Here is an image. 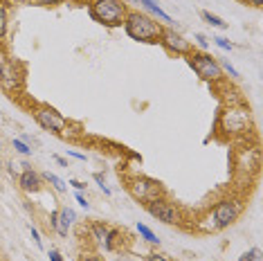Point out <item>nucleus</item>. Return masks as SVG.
<instances>
[{"instance_id": "nucleus-1", "label": "nucleus", "mask_w": 263, "mask_h": 261, "mask_svg": "<svg viewBox=\"0 0 263 261\" xmlns=\"http://www.w3.org/2000/svg\"><path fill=\"white\" fill-rule=\"evenodd\" d=\"M122 27L137 43H158L160 34H162V29H164L155 18L142 14V11H128Z\"/></svg>"}, {"instance_id": "nucleus-2", "label": "nucleus", "mask_w": 263, "mask_h": 261, "mask_svg": "<svg viewBox=\"0 0 263 261\" xmlns=\"http://www.w3.org/2000/svg\"><path fill=\"white\" fill-rule=\"evenodd\" d=\"M88 14L95 23H99L104 27H122L128 9L122 0H90Z\"/></svg>"}, {"instance_id": "nucleus-3", "label": "nucleus", "mask_w": 263, "mask_h": 261, "mask_svg": "<svg viewBox=\"0 0 263 261\" xmlns=\"http://www.w3.org/2000/svg\"><path fill=\"white\" fill-rule=\"evenodd\" d=\"M218 130L230 138L234 135H245L252 128V115H250V108L245 104L241 106H225L218 115Z\"/></svg>"}, {"instance_id": "nucleus-4", "label": "nucleus", "mask_w": 263, "mask_h": 261, "mask_svg": "<svg viewBox=\"0 0 263 261\" xmlns=\"http://www.w3.org/2000/svg\"><path fill=\"white\" fill-rule=\"evenodd\" d=\"M187 61L202 81H207V84H223L225 72H223V68H220L218 59H214L212 54H207V52L191 50L187 54Z\"/></svg>"}, {"instance_id": "nucleus-5", "label": "nucleus", "mask_w": 263, "mask_h": 261, "mask_svg": "<svg viewBox=\"0 0 263 261\" xmlns=\"http://www.w3.org/2000/svg\"><path fill=\"white\" fill-rule=\"evenodd\" d=\"M126 187H128L130 196H133L135 200H140V203H144V205H148L151 200H158V198H162V196H164L162 185H160V182H155V180H151V178H146V176L130 178Z\"/></svg>"}, {"instance_id": "nucleus-6", "label": "nucleus", "mask_w": 263, "mask_h": 261, "mask_svg": "<svg viewBox=\"0 0 263 261\" xmlns=\"http://www.w3.org/2000/svg\"><path fill=\"white\" fill-rule=\"evenodd\" d=\"M32 113H34V120L39 122V126L43 130H50L54 135H63L65 128H68V120L57 108H52L47 104H39Z\"/></svg>"}, {"instance_id": "nucleus-7", "label": "nucleus", "mask_w": 263, "mask_h": 261, "mask_svg": "<svg viewBox=\"0 0 263 261\" xmlns=\"http://www.w3.org/2000/svg\"><path fill=\"white\" fill-rule=\"evenodd\" d=\"M241 214H243V203L238 198H225L214 205V210H212V218L216 223V230L234 225Z\"/></svg>"}, {"instance_id": "nucleus-8", "label": "nucleus", "mask_w": 263, "mask_h": 261, "mask_svg": "<svg viewBox=\"0 0 263 261\" xmlns=\"http://www.w3.org/2000/svg\"><path fill=\"white\" fill-rule=\"evenodd\" d=\"M23 84V74L11 59L0 50V88L7 92H16Z\"/></svg>"}, {"instance_id": "nucleus-9", "label": "nucleus", "mask_w": 263, "mask_h": 261, "mask_svg": "<svg viewBox=\"0 0 263 261\" xmlns=\"http://www.w3.org/2000/svg\"><path fill=\"white\" fill-rule=\"evenodd\" d=\"M146 212L155 218V221H162L166 225H178L182 221L180 210H178L171 200H166L164 196H162V198H158V200H151V203L146 205Z\"/></svg>"}, {"instance_id": "nucleus-10", "label": "nucleus", "mask_w": 263, "mask_h": 261, "mask_svg": "<svg viewBox=\"0 0 263 261\" xmlns=\"http://www.w3.org/2000/svg\"><path fill=\"white\" fill-rule=\"evenodd\" d=\"M160 45L164 47L169 54H176V57H187L194 47H191V43L187 39L182 36V34H178L176 29H171V27H164L162 29V34H160V41H158Z\"/></svg>"}, {"instance_id": "nucleus-11", "label": "nucleus", "mask_w": 263, "mask_h": 261, "mask_svg": "<svg viewBox=\"0 0 263 261\" xmlns=\"http://www.w3.org/2000/svg\"><path fill=\"white\" fill-rule=\"evenodd\" d=\"M43 176L39 174V171H34L32 167H27V169H23V174L18 178V185L21 189L25 194H39L41 189H43Z\"/></svg>"}, {"instance_id": "nucleus-12", "label": "nucleus", "mask_w": 263, "mask_h": 261, "mask_svg": "<svg viewBox=\"0 0 263 261\" xmlns=\"http://www.w3.org/2000/svg\"><path fill=\"white\" fill-rule=\"evenodd\" d=\"M137 3H140V5H144V7H146L148 11H151V14L158 16V18L162 21V23H171V16L166 14V11H164L162 7H160V3H158V0H137Z\"/></svg>"}, {"instance_id": "nucleus-13", "label": "nucleus", "mask_w": 263, "mask_h": 261, "mask_svg": "<svg viewBox=\"0 0 263 261\" xmlns=\"http://www.w3.org/2000/svg\"><path fill=\"white\" fill-rule=\"evenodd\" d=\"M43 180H45V182H47V185H50L52 189H57L59 194L68 192V182L61 180V178H59L57 174H50V171H45V174H43Z\"/></svg>"}, {"instance_id": "nucleus-14", "label": "nucleus", "mask_w": 263, "mask_h": 261, "mask_svg": "<svg viewBox=\"0 0 263 261\" xmlns=\"http://www.w3.org/2000/svg\"><path fill=\"white\" fill-rule=\"evenodd\" d=\"M90 232H92V239L97 241L99 246H104V241L108 239L110 228H108V225H104V223H92L90 225Z\"/></svg>"}, {"instance_id": "nucleus-15", "label": "nucleus", "mask_w": 263, "mask_h": 261, "mask_svg": "<svg viewBox=\"0 0 263 261\" xmlns=\"http://www.w3.org/2000/svg\"><path fill=\"white\" fill-rule=\"evenodd\" d=\"M50 228L54 230V232H57L59 236H68V232H70L68 225H65V223L61 221V218H59V210H54V212L50 214Z\"/></svg>"}, {"instance_id": "nucleus-16", "label": "nucleus", "mask_w": 263, "mask_h": 261, "mask_svg": "<svg viewBox=\"0 0 263 261\" xmlns=\"http://www.w3.org/2000/svg\"><path fill=\"white\" fill-rule=\"evenodd\" d=\"M137 232H140V236L144 241H148V243H153V246H160V239L155 236V232L148 225H144V223H137Z\"/></svg>"}, {"instance_id": "nucleus-17", "label": "nucleus", "mask_w": 263, "mask_h": 261, "mask_svg": "<svg viewBox=\"0 0 263 261\" xmlns=\"http://www.w3.org/2000/svg\"><path fill=\"white\" fill-rule=\"evenodd\" d=\"M119 239H122V232H119V230H115V228H110L108 239L104 241V246H101V248H104L106 252H112V250H115V243H117Z\"/></svg>"}, {"instance_id": "nucleus-18", "label": "nucleus", "mask_w": 263, "mask_h": 261, "mask_svg": "<svg viewBox=\"0 0 263 261\" xmlns=\"http://www.w3.org/2000/svg\"><path fill=\"white\" fill-rule=\"evenodd\" d=\"M202 18H205V23H209L212 27H218V29H227V23L220 18V16L212 14V11H202Z\"/></svg>"}, {"instance_id": "nucleus-19", "label": "nucleus", "mask_w": 263, "mask_h": 261, "mask_svg": "<svg viewBox=\"0 0 263 261\" xmlns=\"http://www.w3.org/2000/svg\"><path fill=\"white\" fill-rule=\"evenodd\" d=\"M59 218L70 228L72 223H77V212L72 210V207H61V210H59Z\"/></svg>"}, {"instance_id": "nucleus-20", "label": "nucleus", "mask_w": 263, "mask_h": 261, "mask_svg": "<svg viewBox=\"0 0 263 261\" xmlns=\"http://www.w3.org/2000/svg\"><path fill=\"white\" fill-rule=\"evenodd\" d=\"M218 63H220V68H223V72H227L232 79H238V77H241V74H238V70L230 61H227V59H223V61H218Z\"/></svg>"}, {"instance_id": "nucleus-21", "label": "nucleus", "mask_w": 263, "mask_h": 261, "mask_svg": "<svg viewBox=\"0 0 263 261\" xmlns=\"http://www.w3.org/2000/svg\"><path fill=\"white\" fill-rule=\"evenodd\" d=\"M14 149L18 151L21 156H32V151H34V149H29V146H27V144H25V142H23L21 138H16V140H14Z\"/></svg>"}, {"instance_id": "nucleus-22", "label": "nucleus", "mask_w": 263, "mask_h": 261, "mask_svg": "<svg viewBox=\"0 0 263 261\" xmlns=\"http://www.w3.org/2000/svg\"><path fill=\"white\" fill-rule=\"evenodd\" d=\"M241 261H261V250H259V248H252V250L243 252Z\"/></svg>"}, {"instance_id": "nucleus-23", "label": "nucleus", "mask_w": 263, "mask_h": 261, "mask_svg": "<svg viewBox=\"0 0 263 261\" xmlns=\"http://www.w3.org/2000/svg\"><path fill=\"white\" fill-rule=\"evenodd\" d=\"M212 41H214V43H216V45L220 47V50H227V52H230V50H234V43H230V41L223 39V36H214Z\"/></svg>"}, {"instance_id": "nucleus-24", "label": "nucleus", "mask_w": 263, "mask_h": 261, "mask_svg": "<svg viewBox=\"0 0 263 261\" xmlns=\"http://www.w3.org/2000/svg\"><path fill=\"white\" fill-rule=\"evenodd\" d=\"M5 32H7V11L0 5V39L5 36Z\"/></svg>"}, {"instance_id": "nucleus-25", "label": "nucleus", "mask_w": 263, "mask_h": 261, "mask_svg": "<svg viewBox=\"0 0 263 261\" xmlns=\"http://www.w3.org/2000/svg\"><path fill=\"white\" fill-rule=\"evenodd\" d=\"M29 230H32V239H34V246H36L39 250H41V248H43V239H41V232H39L36 228H34V225H29Z\"/></svg>"}, {"instance_id": "nucleus-26", "label": "nucleus", "mask_w": 263, "mask_h": 261, "mask_svg": "<svg viewBox=\"0 0 263 261\" xmlns=\"http://www.w3.org/2000/svg\"><path fill=\"white\" fill-rule=\"evenodd\" d=\"M95 180H97V185L101 187V192H104L106 196H110V187H108V185H106L104 176H101V174H95Z\"/></svg>"}, {"instance_id": "nucleus-27", "label": "nucleus", "mask_w": 263, "mask_h": 261, "mask_svg": "<svg viewBox=\"0 0 263 261\" xmlns=\"http://www.w3.org/2000/svg\"><path fill=\"white\" fill-rule=\"evenodd\" d=\"M32 5H36V7H52V5H59L63 3V0H29Z\"/></svg>"}, {"instance_id": "nucleus-28", "label": "nucleus", "mask_w": 263, "mask_h": 261, "mask_svg": "<svg viewBox=\"0 0 263 261\" xmlns=\"http://www.w3.org/2000/svg\"><path fill=\"white\" fill-rule=\"evenodd\" d=\"M74 198H77V203H79V205H81L86 212L90 210V203H88V200H86V196H83V192H77V194H74Z\"/></svg>"}, {"instance_id": "nucleus-29", "label": "nucleus", "mask_w": 263, "mask_h": 261, "mask_svg": "<svg viewBox=\"0 0 263 261\" xmlns=\"http://www.w3.org/2000/svg\"><path fill=\"white\" fill-rule=\"evenodd\" d=\"M196 43H198V47H200V50H207V47H209V41L205 39V36H202V34H196Z\"/></svg>"}, {"instance_id": "nucleus-30", "label": "nucleus", "mask_w": 263, "mask_h": 261, "mask_svg": "<svg viewBox=\"0 0 263 261\" xmlns=\"http://www.w3.org/2000/svg\"><path fill=\"white\" fill-rule=\"evenodd\" d=\"M47 257H50V261H65L63 254L59 252V250H50V252H47Z\"/></svg>"}, {"instance_id": "nucleus-31", "label": "nucleus", "mask_w": 263, "mask_h": 261, "mask_svg": "<svg viewBox=\"0 0 263 261\" xmlns=\"http://www.w3.org/2000/svg\"><path fill=\"white\" fill-rule=\"evenodd\" d=\"M68 185H70V187H74L77 192H83V189H86V182H81V180H70Z\"/></svg>"}, {"instance_id": "nucleus-32", "label": "nucleus", "mask_w": 263, "mask_h": 261, "mask_svg": "<svg viewBox=\"0 0 263 261\" xmlns=\"http://www.w3.org/2000/svg\"><path fill=\"white\" fill-rule=\"evenodd\" d=\"M146 261H169V259H166V257H164V254L151 252V254H148V257H146Z\"/></svg>"}, {"instance_id": "nucleus-33", "label": "nucleus", "mask_w": 263, "mask_h": 261, "mask_svg": "<svg viewBox=\"0 0 263 261\" xmlns=\"http://www.w3.org/2000/svg\"><path fill=\"white\" fill-rule=\"evenodd\" d=\"M21 140H23V142H25V144L29 146V149H32V146H36V144H39V142H36V140H34V138H32V135H23V138H21Z\"/></svg>"}, {"instance_id": "nucleus-34", "label": "nucleus", "mask_w": 263, "mask_h": 261, "mask_svg": "<svg viewBox=\"0 0 263 261\" xmlns=\"http://www.w3.org/2000/svg\"><path fill=\"white\" fill-rule=\"evenodd\" d=\"M83 261H104V259L99 254H88V257H83Z\"/></svg>"}, {"instance_id": "nucleus-35", "label": "nucleus", "mask_w": 263, "mask_h": 261, "mask_svg": "<svg viewBox=\"0 0 263 261\" xmlns=\"http://www.w3.org/2000/svg\"><path fill=\"white\" fill-rule=\"evenodd\" d=\"M54 160H57L59 164H61V167H65V169H68V160H65V158H61V156H54Z\"/></svg>"}, {"instance_id": "nucleus-36", "label": "nucleus", "mask_w": 263, "mask_h": 261, "mask_svg": "<svg viewBox=\"0 0 263 261\" xmlns=\"http://www.w3.org/2000/svg\"><path fill=\"white\" fill-rule=\"evenodd\" d=\"M68 156H72V158H77V160H86V156H83V153H77V151H68Z\"/></svg>"}, {"instance_id": "nucleus-37", "label": "nucleus", "mask_w": 263, "mask_h": 261, "mask_svg": "<svg viewBox=\"0 0 263 261\" xmlns=\"http://www.w3.org/2000/svg\"><path fill=\"white\" fill-rule=\"evenodd\" d=\"M245 3H250V5H252V7H261V5H263V0H245Z\"/></svg>"}, {"instance_id": "nucleus-38", "label": "nucleus", "mask_w": 263, "mask_h": 261, "mask_svg": "<svg viewBox=\"0 0 263 261\" xmlns=\"http://www.w3.org/2000/svg\"><path fill=\"white\" fill-rule=\"evenodd\" d=\"M130 3H137V0H130Z\"/></svg>"}]
</instances>
